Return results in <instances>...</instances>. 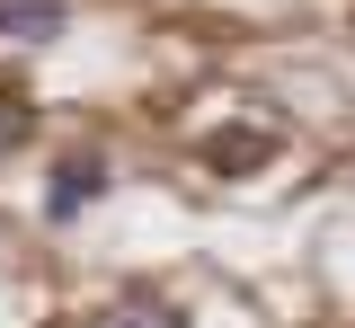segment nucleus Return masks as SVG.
<instances>
[{"mask_svg": "<svg viewBox=\"0 0 355 328\" xmlns=\"http://www.w3.org/2000/svg\"><path fill=\"white\" fill-rule=\"evenodd\" d=\"M266 151H275L266 134H214V151H205V160H214V169H258Z\"/></svg>", "mask_w": 355, "mask_h": 328, "instance_id": "3", "label": "nucleus"}, {"mask_svg": "<svg viewBox=\"0 0 355 328\" xmlns=\"http://www.w3.org/2000/svg\"><path fill=\"white\" fill-rule=\"evenodd\" d=\"M116 187V169H107V151H71V160H53V187H44V222H80L98 195Z\"/></svg>", "mask_w": 355, "mask_h": 328, "instance_id": "1", "label": "nucleus"}, {"mask_svg": "<svg viewBox=\"0 0 355 328\" xmlns=\"http://www.w3.org/2000/svg\"><path fill=\"white\" fill-rule=\"evenodd\" d=\"M27 134H36V107H27V98H0V160H9Z\"/></svg>", "mask_w": 355, "mask_h": 328, "instance_id": "5", "label": "nucleus"}, {"mask_svg": "<svg viewBox=\"0 0 355 328\" xmlns=\"http://www.w3.org/2000/svg\"><path fill=\"white\" fill-rule=\"evenodd\" d=\"M98 328H187V311H178V302H151V311L133 302V311H107Z\"/></svg>", "mask_w": 355, "mask_h": 328, "instance_id": "4", "label": "nucleus"}, {"mask_svg": "<svg viewBox=\"0 0 355 328\" xmlns=\"http://www.w3.org/2000/svg\"><path fill=\"white\" fill-rule=\"evenodd\" d=\"M71 27V0H0V36H18V45H53Z\"/></svg>", "mask_w": 355, "mask_h": 328, "instance_id": "2", "label": "nucleus"}]
</instances>
